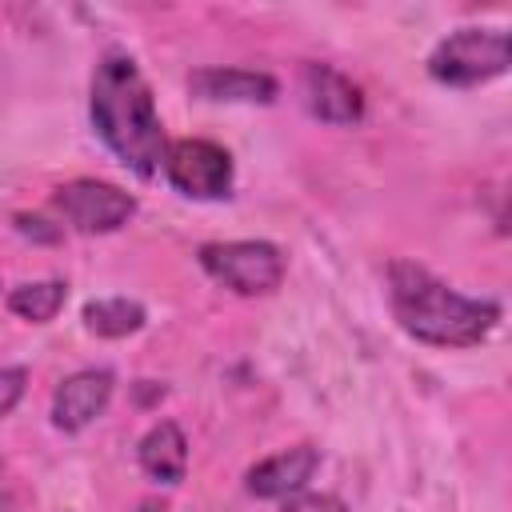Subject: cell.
<instances>
[{"label": "cell", "instance_id": "cell-1", "mask_svg": "<svg viewBox=\"0 0 512 512\" xmlns=\"http://www.w3.org/2000/svg\"><path fill=\"white\" fill-rule=\"evenodd\" d=\"M92 128L112 156L136 176L152 180L164 168V124L156 116L152 88L140 64L124 52H108L92 72Z\"/></svg>", "mask_w": 512, "mask_h": 512}, {"label": "cell", "instance_id": "cell-2", "mask_svg": "<svg viewBox=\"0 0 512 512\" xmlns=\"http://www.w3.org/2000/svg\"><path fill=\"white\" fill-rule=\"evenodd\" d=\"M388 284H392V312L400 328L424 344L468 348V344H480L500 320V304L460 296L444 280H436L432 272L408 260L392 264Z\"/></svg>", "mask_w": 512, "mask_h": 512}, {"label": "cell", "instance_id": "cell-3", "mask_svg": "<svg viewBox=\"0 0 512 512\" xmlns=\"http://www.w3.org/2000/svg\"><path fill=\"white\" fill-rule=\"evenodd\" d=\"M428 72L452 88L484 84L508 72V32L504 28H460L436 44V52L428 56Z\"/></svg>", "mask_w": 512, "mask_h": 512}, {"label": "cell", "instance_id": "cell-4", "mask_svg": "<svg viewBox=\"0 0 512 512\" xmlns=\"http://www.w3.org/2000/svg\"><path fill=\"white\" fill-rule=\"evenodd\" d=\"M200 264L208 276H216L224 288L240 296H264L280 288L284 280V252L268 240H228V244H204Z\"/></svg>", "mask_w": 512, "mask_h": 512}, {"label": "cell", "instance_id": "cell-5", "mask_svg": "<svg viewBox=\"0 0 512 512\" xmlns=\"http://www.w3.org/2000/svg\"><path fill=\"white\" fill-rule=\"evenodd\" d=\"M164 176L180 196L224 200L232 192V156L212 140H176L164 152Z\"/></svg>", "mask_w": 512, "mask_h": 512}, {"label": "cell", "instance_id": "cell-6", "mask_svg": "<svg viewBox=\"0 0 512 512\" xmlns=\"http://www.w3.org/2000/svg\"><path fill=\"white\" fill-rule=\"evenodd\" d=\"M52 200H56L60 216L80 232H116L136 212V200L108 180H72L64 188H56Z\"/></svg>", "mask_w": 512, "mask_h": 512}, {"label": "cell", "instance_id": "cell-7", "mask_svg": "<svg viewBox=\"0 0 512 512\" xmlns=\"http://www.w3.org/2000/svg\"><path fill=\"white\" fill-rule=\"evenodd\" d=\"M108 400H112V376L104 368L72 372L68 380H60L52 396V424L64 432H80L108 408Z\"/></svg>", "mask_w": 512, "mask_h": 512}, {"label": "cell", "instance_id": "cell-8", "mask_svg": "<svg viewBox=\"0 0 512 512\" xmlns=\"http://www.w3.org/2000/svg\"><path fill=\"white\" fill-rule=\"evenodd\" d=\"M304 96H308V112L324 124H356L364 116L360 88L328 64H308L304 68Z\"/></svg>", "mask_w": 512, "mask_h": 512}, {"label": "cell", "instance_id": "cell-9", "mask_svg": "<svg viewBox=\"0 0 512 512\" xmlns=\"http://www.w3.org/2000/svg\"><path fill=\"white\" fill-rule=\"evenodd\" d=\"M320 468V452L312 444H296V448H284L268 460H260L252 472H248V492L260 496V500H280V496H292L300 492L312 472Z\"/></svg>", "mask_w": 512, "mask_h": 512}, {"label": "cell", "instance_id": "cell-10", "mask_svg": "<svg viewBox=\"0 0 512 512\" xmlns=\"http://www.w3.org/2000/svg\"><path fill=\"white\" fill-rule=\"evenodd\" d=\"M188 88L200 100H228V104H272L280 92L268 72H248V68H196L188 76Z\"/></svg>", "mask_w": 512, "mask_h": 512}, {"label": "cell", "instance_id": "cell-11", "mask_svg": "<svg viewBox=\"0 0 512 512\" xmlns=\"http://www.w3.org/2000/svg\"><path fill=\"white\" fill-rule=\"evenodd\" d=\"M140 468L160 480V484H180L188 472V440L180 432V424L160 420L148 428V436L140 440Z\"/></svg>", "mask_w": 512, "mask_h": 512}, {"label": "cell", "instance_id": "cell-12", "mask_svg": "<svg viewBox=\"0 0 512 512\" xmlns=\"http://www.w3.org/2000/svg\"><path fill=\"white\" fill-rule=\"evenodd\" d=\"M84 324H88V332H96L104 340H120L144 324V308L136 300H124V296L92 300V304H84Z\"/></svg>", "mask_w": 512, "mask_h": 512}, {"label": "cell", "instance_id": "cell-13", "mask_svg": "<svg viewBox=\"0 0 512 512\" xmlns=\"http://www.w3.org/2000/svg\"><path fill=\"white\" fill-rule=\"evenodd\" d=\"M68 300V284L64 280H36V284H20L8 296V308L32 324H48Z\"/></svg>", "mask_w": 512, "mask_h": 512}, {"label": "cell", "instance_id": "cell-14", "mask_svg": "<svg viewBox=\"0 0 512 512\" xmlns=\"http://www.w3.org/2000/svg\"><path fill=\"white\" fill-rule=\"evenodd\" d=\"M284 512H348V504L328 492H292L284 500Z\"/></svg>", "mask_w": 512, "mask_h": 512}, {"label": "cell", "instance_id": "cell-15", "mask_svg": "<svg viewBox=\"0 0 512 512\" xmlns=\"http://www.w3.org/2000/svg\"><path fill=\"white\" fill-rule=\"evenodd\" d=\"M24 384H28V372L24 368H0V416H8L20 404Z\"/></svg>", "mask_w": 512, "mask_h": 512}]
</instances>
